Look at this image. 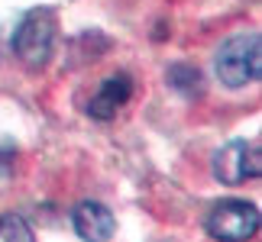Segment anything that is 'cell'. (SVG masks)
Returning a JSON list of instances; mask_svg holds the SVG:
<instances>
[{"label":"cell","mask_w":262,"mask_h":242,"mask_svg":"<svg viewBox=\"0 0 262 242\" xmlns=\"http://www.w3.org/2000/svg\"><path fill=\"white\" fill-rule=\"evenodd\" d=\"M55 13L46 7H36L19 19L16 33H13V52L19 55V62H26L29 68H42L52 55L55 45Z\"/></svg>","instance_id":"2"},{"label":"cell","mask_w":262,"mask_h":242,"mask_svg":"<svg viewBox=\"0 0 262 242\" xmlns=\"http://www.w3.org/2000/svg\"><path fill=\"white\" fill-rule=\"evenodd\" d=\"M168 81H172V87H178L181 94H201V75H198V68H191L185 62L172 65Z\"/></svg>","instance_id":"7"},{"label":"cell","mask_w":262,"mask_h":242,"mask_svg":"<svg viewBox=\"0 0 262 242\" xmlns=\"http://www.w3.org/2000/svg\"><path fill=\"white\" fill-rule=\"evenodd\" d=\"M217 78L224 87H246L249 81H256L262 71V42L256 33H239L230 36L217 52Z\"/></svg>","instance_id":"1"},{"label":"cell","mask_w":262,"mask_h":242,"mask_svg":"<svg viewBox=\"0 0 262 242\" xmlns=\"http://www.w3.org/2000/svg\"><path fill=\"white\" fill-rule=\"evenodd\" d=\"M129 94H133V81H129L126 75L107 78L104 84L94 90V97H91V104H88V113L94 116V119H110V116H117V110L126 107Z\"/></svg>","instance_id":"5"},{"label":"cell","mask_w":262,"mask_h":242,"mask_svg":"<svg viewBox=\"0 0 262 242\" xmlns=\"http://www.w3.org/2000/svg\"><path fill=\"white\" fill-rule=\"evenodd\" d=\"M256 229H259V210L246 200H224L207 216V233L214 239L243 242L249 236H256Z\"/></svg>","instance_id":"4"},{"label":"cell","mask_w":262,"mask_h":242,"mask_svg":"<svg viewBox=\"0 0 262 242\" xmlns=\"http://www.w3.org/2000/svg\"><path fill=\"white\" fill-rule=\"evenodd\" d=\"M114 213L104 207V204H97V200H84V204H78L75 207V233L88 239V242H104L114 236Z\"/></svg>","instance_id":"6"},{"label":"cell","mask_w":262,"mask_h":242,"mask_svg":"<svg viewBox=\"0 0 262 242\" xmlns=\"http://www.w3.org/2000/svg\"><path fill=\"white\" fill-rule=\"evenodd\" d=\"M259 171H262V152L259 142H249V139H233L214 155V175L230 187L259 178Z\"/></svg>","instance_id":"3"},{"label":"cell","mask_w":262,"mask_h":242,"mask_svg":"<svg viewBox=\"0 0 262 242\" xmlns=\"http://www.w3.org/2000/svg\"><path fill=\"white\" fill-rule=\"evenodd\" d=\"M0 242H33V229L23 216H0Z\"/></svg>","instance_id":"8"}]
</instances>
